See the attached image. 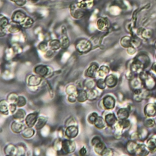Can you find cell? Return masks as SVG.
Masks as SVG:
<instances>
[{"label":"cell","mask_w":156,"mask_h":156,"mask_svg":"<svg viewBox=\"0 0 156 156\" xmlns=\"http://www.w3.org/2000/svg\"><path fill=\"white\" fill-rule=\"evenodd\" d=\"M48 44L46 43V42H42L39 43V46H38V48L39 49H40V51H46L48 49Z\"/></svg>","instance_id":"cell-47"},{"label":"cell","mask_w":156,"mask_h":156,"mask_svg":"<svg viewBox=\"0 0 156 156\" xmlns=\"http://www.w3.org/2000/svg\"><path fill=\"white\" fill-rule=\"evenodd\" d=\"M96 85V82H95V80L93 79V78L89 77L87 79H86L83 83V86H84V87H85V88L88 90L94 89Z\"/></svg>","instance_id":"cell-27"},{"label":"cell","mask_w":156,"mask_h":156,"mask_svg":"<svg viewBox=\"0 0 156 156\" xmlns=\"http://www.w3.org/2000/svg\"><path fill=\"white\" fill-rule=\"evenodd\" d=\"M42 77L39 75H31L29 77L27 84L29 86H37L42 81Z\"/></svg>","instance_id":"cell-14"},{"label":"cell","mask_w":156,"mask_h":156,"mask_svg":"<svg viewBox=\"0 0 156 156\" xmlns=\"http://www.w3.org/2000/svg\"><path fill=\"white\" fill-rule=\"evenodd\" d=\"M137 34H138V35L140 36L141 38L145 40L150 39L151 37V35H152V33H151L150 30L141 28L137 31Z\"/></svg>","instance_id":"cell-19"},{"label":"cell","mask_w":156,"mask_h":156,"mask_svg":"<svg viewBox=\"0 0 156 156\" xmlns=\"http://www.w3.org/2000/svg\"><path fill=\"white\" fill-rule=\"evenodd\" d=\"M26 16L25 15V13H24L21 11H17L13 13L12 19L13 22L21 25L26 19Z\"/></svg>","instance_id":"cell-12"},{"label":"cell","mask_w":156,"mask_h":156,"mask_svg":"<svg viewBox=\"0 0 156 156\" xmlns=\"http://www.w3.org/2000/svg\"><path fill=\"white\" fill-rule=\"evenodd\" d=\"M35 134V131L32 127L26 128L22 132V135L25 139H30Z\"/></svg>","instance_id":"cell-29"},{"label":"cell","mask_w":156,"mask_h":156,"mask_svg":"<svg viewBox=\"0 0 156 156\" xmlns=\"http://www.w3.org/2000/svg\"><path fill=\"white\" fill-rule=\"evenodd\" d=\"M146 126L148 127H153L154 126H155V121L153 120V119H149L146 121Z\"/></svg>","instance_id":"cell-54"},{"label":"cell","mask_w":156,"mask_h":156,"mask_svg":"<svg viewBox=\"0 0 156 156\" xmlns=\"http://www.w3.org/2000/svg\"><path fill=\"white\" fill-rule=\"evenodd\" d=\"M48 45L50 49L54 50V51H56V50L59 49L61 47V41L55 39L50 41Z\"/></svg>","instance_id":"cell-31"},{"label":"cell","mask_w":156,"mask_h":156,"mask_svg":"<svg viewBox=\"0 0 156 156\" xmlns=\"http://www.w3.org/2000/svg\"><path fill=\"white\" fill-rule=\"evenodd\" d=\"M87 153V150L85 148H82L79 151V154L81 155H84Z\"/></svg>","instance_id":"cell-58"},{"label":"cell","mask_w":156,"mask_h":156,"mask_svg":"<svg viewBox=\"0 0 156 156\" xmlns=\"http://www.w3.org/2000/svg\"><path fill=\"white\" fill-rule=\"evenodd\" d=\"M51 68L47 67L43 65H40L35 67L34 71L37 75H39L41 77L48 76L49 74H51V73L49 72V70Z\"/></svg>","instance_id":"cell-5"},{"label":"cell","mask_w":156,"mask_h":156,"mask_svg":"<svg viewBox=\"0 0 156 156\" xmlns=\"http://www.w3.org/2000/svg\"><path fill=\"white\" fill-rule=\"evenodd\" d=\"M13 118L15 119L16 121H22L24 120L26 117V112L23 109H18L17 111L13 115Z\"/></svg>","instance_id":"cell-21"},{"label":"cell","mask_w":156,"mask_h":156,"mask_svg":"<svg viewBox=\"0 0 156 156\" xmlns=\"http://www.w3.org/2000/svg\"><path fill=\"white\" fill-rule=\"evenodd\" d=\"M106 148H105V146L104 143H103L102 141L99 142V143H98L96 145L94 146V150L95 152L99 155H102L103 151L104 149Z\"/></svg>","instance_id":"cell-33"},{"label":"cell","mask_w":156,"mask_h":156,"mask_svg":"<svg viewBox=\"0 0 156 156\" xmlns=\"http://www.w3.org/2000/svg\"><path fill=\"white\" fill-rule=\"evenodd\" d=\"M98 115V114L96 112H93L92 113H91L90 115L89 116L88 118H87V120H88V122L90 124H92V125H94V123L96 121V119H97Z\"/></svg>","instance_id":"cell-44"},{"label":"cell","mask_w":156,"mask_h":156,"mask_svg":"<svg viewBox=\"0 0 156 156\" xmlns=\"http://www.w3.org/2000/svg\"><path fill=\"white\" fill-rule=\"evenodd\" d=\"M33 24V20L32 18L26 17V19L24 20V21L22 23L21 25L23 27H25V28H27V27H31Z\"/></svg>","instance_id":"cell-39"},{"label":"cell","mask_w":156,"mask_h":156,"mask_svg":"<svg viewBox=\"0 0 156 156\" xmlns=\"http://www.w3.org/2000/svg\"><path fill=\"white\" fill-rule=\"evenodd\" d=\"M61 48L63 49H67L70 45V40L67 37H63L61 41Z\"/></svg>","instance_id":"cell-42"},{"label":"cell","mask_w":156,"mask_h":156,"mask_svg":"<svg viewBox=\"0 0 156 156\" xmlns=\"http://www.w3.org/2000/svg\"><path fill=\"white\" fill-rule=\"evenodd\" d=\"M0 111L2 114L8 115L9 112V105L7 102L5 100H2L0 102Z\"/></svg>","instance_id":"cell-30"},{"label":"cell","mask_w":156,"mask_h":156,"mask_svg":"<svg viewBox=\"0 0 156 156\" xmlns=\"http://www.w3.org/2000/svg\"><path fill=\"white\" fill-rule=\"evenodd\" d=\"M17 109V104H15V103H10L9 104V112L11 113H14L16 111Z\"/></svg>","instance_id":"cell-53"},{"label":"cell","mask_w":156,"mask_h":156,"mask_svg":"<svg viewBox=\"0 0 156 156\" xmlns=\"http://www.w3.org/2000/svg\"><path fill=\"white\" fill-rule=\"evenodd\" d=\"M141 84H143V83H142V81L140 79V78L139 79L137 77H134L131 79L132 87V88H134L135 90L140 89V87L141 85Z\"/></svg>","instance_id":"cell-35"},{"label":"cell","mask_w":156,"mask_h":156,"mask_svg":"<svg viewBox=\"0 0 156 156\" xmlns=\"http://www.w3.org/2000/svg\"><path fill=\"white\" fill-rule=\"evenodd\" d=\"M77 89L76 87V86H75L74 85H69L66 88V93H67L68 95H71V94H74V93H77Z\"/></svg>","instance_id":"cell-37"},{"label":"cell","mask_w":156,"mask_h":156,"mask_svg":"<svg viewBox=\"0 0 156 156\" xmlns=\"http://www.w3.org/2000/svg\"><path fill=\"white\" fill-rule=\"evenodd\" d=\"M26 100L23 96H18L16 102V104L17 106L19 107H23L26 105Z\"/></svg>","instance_id":"cell-41"},{"label":"cell","mask_w":156,"mask_h":156,"mask_svg":"<svg viewBox=\"0 0 156 156\" xmlns=\"http://www.w3.org/2000/svg\"><path fill=\"white\" fill-rule=\"evenodd\" d=\"M147 147L151 152H155L156 151V139L154 138L150 139L147 141Z\"/></svg>","instance_id":"cell-34"},{"label":"cell","mask_w":156,"mask_h":156,"mask_svg":"<svg viewBox=\"0 0 156 156\" xmlns=\"http://www.w3.org/2000/svg\"><path fill=\"white\" fill-rule=\"evenodd\" d=\"M62 141H61L60 140H57L54 144V147L56 150H59V151H60L62 149Z\"/></svg>","instance_id":"cell-50"},{"label":"cell","mask_w":156,"mask_h":156,"mask_svg":"<svg viewBox=\"0 0 156 156\" xmlns=\"http://www.w3.org/2000/svg\"><path fill=\"white\" fill-rule=\"evenodd\" d=\"M105 82L106 85L109 88L115 87L118 83L117 77L113 75H109L105 77Z\"/></svg>","instance_id":"cell-13"},{"label":"cell","mask_w":156,"mask_h":156,"mask_svg":"<svg viewBox=\"0 0 156 156\" xmlns=\"http://www.w3.org/2000/svg\"><path fill=\"white\" fill-rule=\"evenodd\" d=\"M101 141L100 139L98 137H95L94 138H93L92 140H91V145H92L93 146H95V145L99 143V142H101Z\"/></svg>","instance_id":"cell-56"},{"label":"cell","mask_w":156,"mask_h":156,"mask_svg":"<svg viewBox=\"0 0 156 156\" xmlns=\"http://www.w3.org/2000/svg\"><path fill=\"white\" fill-rule=\"evenodd\" d=\"M8 31L11 33H17L20 31V27L17 25H11L9 27Z\"/></svg>","instance_id":"cell-46"},{"label":"cell","mask_w":156,"mask_h":156,"mask_svg":"<svg viewBox=\"0 0 156 156\" xmlns=\"http://www.w3.org/2000/svg\"><path fill=\"white\" fill-rule=\"evenodd\" d=\"M96 86L98 87V88L101 90H104L106 87V84H105V79H103V78H100L96 82Z\"/></svg>","instance_id":"cell-43"},{"label":"cell","mask_w":156,"mask_h":156,"mask_svg":"<svg viewBox=\"0 0 156 156\" xmlns=\"http://www.w3.org/2000/svg\"><path fill=\"white\" fill-rule=\"evenodd\" d=\"M25 129V127L24 124L22 123V121H15L13 122L11 125V129L12 131L16 133V134H19V133L23 132Z\"/></svg>","instance_id":"cell-11"},{"label":"cell","mask_w":156,"mask_h":156,"mask_svg":"<svg viewBox=\"0 0 156 156\" xmlns=\"http://www.w3.org/2000/svg\"><path fill=\"white\" fill-rule=\"evenodd\" d=\"M145 69L143 63L138 58H135L131 63V71L133 74H140Z\"/></svg>","instance_id":"cell-4"},{"label":"cell","mask_w":156,"mask_h":156,"mask_svg":"<svg viewBox=\"0 0 156 156\" xmlns=\"http://www.w3.org/2000/svg\"><path fill=\"white\" fill-rule=\"evenodd\" d=\"M112 155H113V151L112 149L110 148H105L102 154V155H106V156Z\"/></svg>","instance_id":"cell-55"},{"label":"cell","mask_w":156,"mask_h":156,"mask_svg":"<svg viewBox=\"0 0 156 156\" xmlns=\"http://www.w3.org/2000/svg\"><path fill=\"white\" fill-rule=\"evenodd\" d=\"M88 99V96H87V92L83 90L80 89L77 90V101L79 103H84Z\"/></svg>","instance_id":"cell-18"},{"label":"cell","mask_w":156,"mask_h":156,"mask_svg":"<svg viewBox=\"0 0 156 156\" xmlns=\"http://www.w3.org/2000/svg\"><path fill=\"white\" fill-rule=\"evenodd\" d=\"M8 25V20L6 18H1V21H0V26H1V29H4Z\"/></svg>","instance_id":"cell-49"},{"label":"cell","mask_w":156,"mask_h":156,"mask_svg":"<svg viewBox=\"0 0 156 156\" xmlns=\"http://www.w3.org/2000/svg\"><path fill=\"white\" fill-rule=\"evenodd\" d=\"M97 27L101 31H106L109 27V23L106 18H99L97 21Z\"/></svg>","instance_id":"cell-17"},{"label":"cell","mask_w":156,"mask_h":156,"mask_svg":"<svg viewBox=\"0 0 156 156\" xmlns=\"http://www.w3.org/2000/svg\"><path fill=\"white\" fill-rule=\"evenodd\" d=\"M98 70V65L96 63H92L90 67L87 68L85 71V75L87 77L94 78L95 75L97 74Z\"/></svg>","instance_id":"cell-9"},{"label":"cell","mask_w":156,"mask_h":156,"mask_svg":"<svg viewBox=\"0 0 156 156\" xmlns=\"http://www.w3.org/2000/svg\"><path fill=\"white\" fill-rule=\"evenodd\" d=\"M92 45L89 40L87 39H81L78 40L76 44L77 51L81 54H85L89 52Z\"/></svg>","instance_id":"cell-2"},{"label":"cell","mask_w":156,"mask_h":156,"mask_svg":"<svg viewBox=\"0 0 156 156\" xmlns=\"http://www.w3.org/2000/svg\"><path fill=\"white\" fill-rule=\"evenodd\" d=\"M149 151V150L148 149L147 146H146L144 145H139L137 149L136 154L140 155H146L148 154Z\"/></svg>","instance_id":"cell-24"},{"label":"cell","mask_w":156,"mask_h":156,"mask_svg":"<svg viewBox=\"0 0 156 156\" xmlns=\"http://www.w3.org/2000/svg\"><path fill=\"white\" fill-rule=\"evenodd\" d=\"M126 51L129 55H133V54H134L136 53V48L132 47V46H131V47L127 48V51Z\"/></svg>","instance_id":"cell-57"},{"label":"cell","mask_w":156,"mask_h":156,"mask_svg":"<svg viewBox=\"0 0 156 156\" xmlns=\"http://www.w3.org/2000/svg\"><path fill=\"white\" fill-rule=\"evenodd\" d=\"M129 116V112L126 108H121L119 109L117 112V118L119 120H126Z\"/></svg>","instance_id":"cell-20"},{"label":"cell","mask_w":156,"mask_h":156,"mask_svg":"<svg viewBox=\"0 0 156 156\" xmlns=\"http://www.w3.org/2000/svg\"><path fill=\"white\" fill-rule=\"evenodd\" d=\"M145 114L148 117H154L156 115V104L149 103L146 105L144 109Z\"/></svg>","instance_id":"cell-8"},{"label":"cell","mask_w":156,"mask_h":156,"mask_svg":"<svg viewBox=\"0 0 156 156\" xmlns=\"http://www.w3.org/2000/svg\"><path fill=\"white\" fill-rule=\"evenodd\" d=\"M68 101L71 103H74L77 101V93L69 95L68 96Z\"/></svg>","instance_id":"cell-51"},{"label":"cell","mask_w":156,"mask_h":156,"mask_svg":"<svg viewBox=\"0 0 156 156\" xmlns=\"http://www.w3.org/2000/svg\"><path fill=\"white\" fill-rule=\"evenodd\" d=\"M118 123H119V125H120L123 128V129H126V128H127L130 126V121L128 120L127 119L120 120Z\"/></svg>","instance_id":"cell-45"},{"label":"cell","mask_w":156,"mask_h":156,"mask_svg":"<svg viewBox=\"0 0 156 156\" xmlns=\"http://www.w3.org/2000/svg\"><path fill=\"white\" fill-rule=\"evenodd\" d=\"M137 58H138L139 60L143 63L145 68H147L150 65V59L147 55L140 54L139 56H137Z\"/></svg>","instance_id":"cell-32"},{"label":"cell","mask_w":156,"mask_h":156,"mask_svg":"<svg viewBox=\"0 0 156 156\" xmlns=\"http://www.w3.org/2000/svg\"><path fill=\"white\" fill-rule=\"evenodd\" d=\"M139 144L135 141H129L126 145V150L130 154H136V151Z\"/></svg>","instance_id":"cell-16"},{"label":"cell","mask_w":156,"mask_h":156,"mask_svg":"<svg viewBox=\"0 0 156 156\" xmlns=\"http://www.w3.org/2000/svg\"><path fill=\"white\" fill-rule=\"evenodd\" d=\"M109 71V68L103 65L101 67L98 69L97 75L100 78H104L107 76Z\"/></svg>","instance_id":"cell-28"},{"label":"cell","mask_w":156,"mask_h":156,"mask_svg":"<svg viewBox=\"0 0 156 156\" xmlns=\"http://www.w3.org/2000/svg\"><path fill=\"white\" fill-rule=\"evenodd\" d=\"M94 125L96 127H97L98 129H104L105 126H107L105 120H104L103 118L101 117H98L97 119H96L94 123Z\"/></svg>","instance_id":"cell-25"},{"label":"cell","mask_w":156,"mask_h":156,"mask_svg":"<svg viewBox=\"0 0 156 156\" xmlns=\"http://www.w3.org/2000/svg\"><path fill=\"white\" fill-rule=\"evenodd\" d=\"M87 96H88V99H89L90 101H93V100L96 99V98H97L98 91L95 89L88 90Z\"/></svg>","instance_id":"cell-36"},{"label":"cell","mask_w":156,"mask_h":156,"mask_svg":"<svg viewBox=\"0 0 156 156\" xmlns=\"http://www.w3.org/2000/svg\"><path fill=\"white\" fill-rule=\"evenodd\" d=\"M147 130H146L145 129H141V131L138 133V137L140 139H145L146 137L147 136Z\"/></svg>","instance_id":"cell-48"},{"label":"cell","mask_w":156,"mask_h":156,"mask_svg":"<svg viewBox=\"0 0 156 156\" xmlns=\"http://www.w3.org/2000/svg\"><path fill=\"white\" fill-rule=\"evenodd\" d=\"M48 121V118L45 117H40L38 118V120L37 121V123L35 125V129L39 130L43 128L46 124H47Z\"/></svg>","instance_id":"cell-23"},{"label":"cell","mask_w":156,"mask_h":156,"mask_svg":"<svg viewBox=\"0 0 156 156\" xmlns=\"http://www.w3.org/2000/svg\"><path fill=\"white\" fill-rule=\"evenodd\" d=\"M79 134V129L76 125L70 126L67 127L65 131V135L68 139H74Z\"/></svg>","instance_id":"cell-10"},{"label":"cell","mask_w":156,"mask_h":156,"mask_svg":"<svg viewBox=\"0 0 156 156\" xmlns=\"http://www.w3.org/2000/svg\"><path fill=\"white\" fill-rule=\"evenodd\" d=\"M121 45L123 48H127L132 46V37L129 36H125L121 38L120 41Z\"/></svg>","instance_id":"cell-26"},{"label":"cell","mask_w":156,"mask_h":156,"mask_svg":"<svg viewBox=\"0 0 156 156\" xmlns=\"http://www.w3.org/2000/svg\"><path fill=\"white\" fill-rule=\"evenodd\" d=\"M76 149V145L74 141L70 140H65L62 141V149L60 151L63 154H70L74 152Z\"/></svg>","instance_id":"cell-3"},{"label":"cell","mask_w":156,"mask_h":156,"mask_svg":"<svg viewBox=\"0 0 156 156\" xmlns=\"http://www.w3.org/2000/svg\"><path fill=\"white\" fill-rule=\"evenodd\" d=\"M117 118L114 113H108L105 117V121L108 126L112 127L117 123Z\"/></svg>","instance_id":"cell-15"},{"label":"cell","mask_w":156,"mask_h":156,"mask_svg":"<svg viewBox=\"0 0 156 156\" xmlns=\"http://www.w3.org/2000/svg\"><path fill=\"white\" fill-rule=\"evenodd\" d=\"M38 120V113L34 112L29 114L25 118L26 125L29 127H33Z\"/></svg>","instance_id":"cell-7"},{"label":"cell","mask_w":156,"mask_h":156,"mask_svg":"<svg viewBox=\"0 0 156 156\" xmlns=\"http://www.w3.org/2000/svg\"><path fill=\"white\" fill-rule=\"evenodd\" d=\"M18 98V96L17 95V94L15 93H12L8 95L7 101L9 103H16Z\"/></svg>","instance_id":"cell-40"},{"label":"cell","mask_w":156,"mask_h":156,"mask_svg":"<svg viewBox=\"0 0 156 156\" xmlns=\"http://www.w3.org/2000/svg\"><path fill=\"white\" fill-rule=\"evenodd\" d=\"M4 153L7 155H14L17 154V148L12 144L8 145L4 148Z\"/></svg>","instance_id":"cell-22"},{"label":"cell","mask_w":156,"mask_h":156,"mask_svg":"<svg viewBox=\"0 0 156 156\" xmlns=\"http://www.w3.org/2000/svg\"><path fill=\"white\" fill-rule=\"evenodd\" d=\"M152 69L156 73V63H154L152 66Z\"/></svg>","instance_id":"cell-59"},{"label":"cell","mask_w":156,"mask_h":156,"mask_svg":"<svg viewBox=\"0 0 156 156\" xmlns=\"http://www.w3.org/2000/svg\"><path fill=\"white\" fill-rule=\"evenodd\" d=\"M140 78L145 88L151 90L156 87V81L149 73L142 71L140 74Z\"/></svg>","instance_id":"cell-1"},{"label":"cell","mask_w":156,"mask_h":156,"mask_svg":"<svg viewBox=\"0 0 156 156\" xmlns=\"http://www.w3.org/2000/svg\"><path fill=\"white\" fill-rule=\"evenodd\" d=\"M141 44V40L139 38L137 37L136 36L133 35L132 37V47L137 48L140 47Z\"/></svg>","instance_id":"cell-38"},{"label":"cell","mask_w":156,"mask_h":156,"mask_svg":"<svg viewBox=\"0 0 156 156\" xmlns=\"http://www.w3.org/2000/svg\"><path fill=\"white\" fill-rule=\"evenodd\" d=\"M76 121L75 120V119L73 117H71L70 118H68L67 121L65 123V126L67 127L70 126H73V125H76Z\"/></svg>","instance_id":"cell-52"},{"label":"cell","mask_w":156,"mask_h":156,"mask_svg":"<svg viewBox=\"0 0 156 156\" xmlns=\"http://www.w3.org/2000/svg\"><path fill=\"white\" fill-rule=\"evenodd\" d=\"M103 105L106 110L113 109L115 105V100L111 96H106L103 99Z\"/></svg>","instance_id":"cell-6"}]
</instances>
